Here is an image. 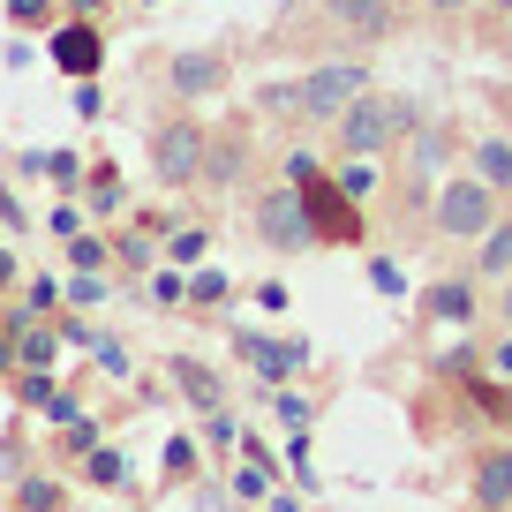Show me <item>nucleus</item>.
I'll return each instance as SVG.
<instances>
[{
  "label": "nucleus",
  "instance_id": "19",
  "mask_svg": "<svg viewBox=\"0 0 512 512\" xmlns=\"http://www.w3.org/2000/svg\"><path fill=\"white\" fill-rule=\"evenodd\" d=\"M98 294H106V279H98V272H76V279H68V302H76V309H91Z\"/></svg>",
  "mask_w": 512,
  "mask_h": 512
},
{
  "label": "nucleus",
  "instance_id": "27",
  "mask_svg": "<svg viewBox=\"0 0 512 512\" xmlns=\"http://www.w3.org/2000/svg\"><path fill=\"white\" fill-rule=\"evenodd\" d=\"M189 294H196V302H219V294H226V279H219V272H196V287H189Z\"/></svg>",
  "mask_w": 512,
  "mask_h": 512
},
{
  "label": "nucleus",
  "instance_id": "22",
  "mask_svg": "<svg viewBox=\"0 0 512 512\" xmlns=\"http://www.w3.org/2000/svg\"><path fill=\"white\" fill-rule=\"evenodd\" d=\"M91 482H121V452H106V445H91Z\"/></svg>",
  "mask_w": 512,
  "mask_h": 512
},
{
  "label": "nucleus",
  "instance_id": "11",
  "mask_svg": "<svg viewBox=\"0 0 512 512\" xmlns=\"http://www.w3.org/2000/svg\"><path fill=\"white\" fill-rule=\"evenodd\" d=\"M241 354L256 362V377H264V384H287L294 369H302V347H279V339H256V332H241Z\"/></svg>",
  "mask_w": 512,
  "mask_h": 512
},
{
  "label": "nucleus",
  "instance_id": "7",
  "mask_svg": "<svg viewBox=\"0 0 512 512\" xmlns=\"http://www.w3.org/2000/svg\"><path fill=\"white\" fill-rule=\"evenodd\" d=\"M324 23H339L347 38H384L392 31V0H317Z\"/></svg>",
  "mask_w": 512,
  "mask_h": 512
},
{
  "label": "nucleus",
  "instance_id": "3",
  "mask_svg": "<svg viewBox=\"0 0 512 512\" xmlns=\"http://www.w3.org/2000/svg\"><path fill=\"white\" fill-rule=\"evenodd\" d=\"M256 234L272 241V249H309L317 241V219H309V196H302V181H287V189H272L264 204H256Z\"/></svg>",
  "mask_w": 512,
  "mask_h": 512
},
{
  "label": "nucleus",
  "instance_id": "32",
  "mask_svg": "<svg viewBox=\"0 0 512 512\" xmlns=\"http://www.w3.org/2000/svg\"><path fill=\"white\" fill-rule=\"evenodd\" d=\"M430 8H460V0H430Z\"/></svg>",
  "mask_w": 512,
  "mask_h": 512
},
{
  "label": "nucleus",
  "instance_id": "24",
  "mask_svg": "<svg viewBox=\"0 0 512 512\" xmlns=\"http://www.w3.org/2000/svg\"><path fill=\"white\" fill-rule=\"evenodd\" d=\"M16 392H23V400H31V407H46V400H53V377H46V369H31V377H23Z\"/></svg>",
  "mask_w": 512,
  "mask_h": 512
},
{
  "label": "nucleus",
  "instance_id": "20",
  "mask_svg": "<svg viewBox=\"0 0 512 512\" xmlns=\"http://www.w3.org/2000/svg\"><path fill=\"white\" fill-rule=\"evenodd\" d=\"M369 287H377V294H407V279H400V264H384V256H377V264H369Z\"/></svg>",
  "mask_w": 512,
  "mask_h": 512
},
{
  "label": "nucleus",
  "instance_id": "23",
  "mask_svg": "<svg viewBox=\"0 0 512 512\" xmlns=\"http://www.w3.org/2000/svg\"><path fill=\"white\" fill-rule=\"evenodd\" d=\"M53 0H8V23H46Z\"/></svg>",
  "mask_w": 512,
  "mask_h": 512
},
{
  "label": "nucleus",
  "instance_id": "28",
  "mask_svg": "<svg viewBox=\"0 0 512 512\" xmlns=\"http://www.w3.org/2000/svg\"><path fill=\"white\" fill-rule=\"evenodd\" d=\"M339 189H347V196H369V166H362V159H354V166H347V174H339Z\"/></svg>",
  "mask_w": 512,
  "mask_h": 512
},
{
  "label": "nucleus",
  "instance_id": "15",
  "mask_svg": "<svg viewBox=\"0 0 512 512\" xmlns=\"http://www.w3.org/2000/svg\"><path fill=\"white\" fill-rule=\"evenodd\" d=\"M174 377H181V392H189L196 407H211V400H219V384H211V369H196V362H174Z\"/></svg>",
  "mask_w": 512,
  "mask_h": 512
},
{
  "label": "nucleus",
  "instance_id": "30",
  "mask_svg": "<svg viewBox=\"0 0 512 512\" xmlns=\"http://www.w3.org/2000/svg\"><path fill=\"white\" fill-rule=\"evenodd\" d=\"M8 279H16V256H8V249H0V287H8Z\"/></svg>",
  "mask_w": 512,
  "mask_h": 512
},
{
  "label": "nucleus",
  "instance_id": "4",
  "mask_svg": "<svg viewBox=\"0 0 512 512\" xmlns=\"http://www.w3.org/2000/svg\"><path fill=\"white\" fill-rule=\"evenodd\" d=\"M497 226V189L482 174L467 181H445V196H437V234H490Z\"/></svg>",
  "mask_w": 512,
  "mask_h": 512
},
{
  "label": "nucleus",
  "instance_id": "21",
  "mask_svg": "<svg viewBox=\"0 0 512 512\" xmlns=\"http://www.w3.org/2000/svg\"><path fill=\"white\" fill-rule=\"evenodd\" d=\"M241 174V144H219L211 151V181H234Z\"/></svg>",
  "mask_w": 512,
  "mask_h": 512
},
{
  "label": "nucleus",
  "instance_id": "17",
  "mask_svg": "<svg viewBox=\"0 0 512 512\" xmlns=\"http://www.w3.org/2000/svg\"><path fill=\"white\" fill-rule=\"evenodd\" d=\"M23 512H61V490H53L46 475H31L23 482Z\"/></svg>",
  "mask_w": 512,
  "mask_h": 512
},
{
  "label": "nucleus",
  "instance_id": "12",
  "mask_svg": "<svg viewBox=\"0 0 512 512\" xmlns=\"http://www.w3.org/2000/svg\"><path fill=\"white\" fill-rule=\"evenodd\" d=\"M430 317H437V324H467V317H475L467 279H437V287H430Z\"/></svg>",
  "mask_w": 512,
  "mask_h": 512
},
{
  "label": "nucleus",
  "instance_id": "25",
  "mask_svg": "<svg viewBox=\"0 0 512 512\" xmlns=\"http://www.w3.org/2000/svg\"><path fill=\"white\" fill-rule=\"evenodd\" d=\"M91 196H98V211H121V181H113V174H98Z\"/></svg>",
  "mask_w": 512,
  "mask_h": 512
},
{
  "label": "nucleus",
  "instance_id": "6",
  "mask_svg": "<svg viewBox=\"0 0 512 512\" xmlns=\"http://www.w3.org/2000/svg\"><path fill=\"white\" fill-rule=\"evenodd\" d=\"M151 166H159V181H189L196 166H204V136H196L189 121H174V128H159V144H151Z\"/></svg>",
  "mask_w": 512,
  "mask_h": 512
},
{
  "label": "nucleus",
  "instance_id": "29",
  "mask_svg": "<svg viewBox=\"0 0 512 512\" xmlns=\"http://www.w3.org/2000/svg\"><path fill=\"white\" fill-rule=\"evenodd\" d=\"M189 256H204V234H196V226H189V234H174V264H189Z\"/></svg>",
  "mask_w": 512,
  "mask_h": 512
},
{
  "label": "nucleus",
  "instance_id": "26",
  "mask_svg": "<svg viewBox=\"0 0 512 512\" xmlns=\"http://www.w3.org/2000/svg\"><path fill=\"white\" fill-rule=\"evenodd\" d=\"M46 415H53V422H76L83 407H76V392H53V400H46Z\"/></svg>",
  "mask_w": 512,
  "mask_h": 512
},
{
  "label": "nucleus",
  "instance_id": "9",
  "mask_svg": "<svg viewBox=\"0 0 512 512\" xmlns=\"http://www.w3.org/2000/svg\"><path fill=\"white\" fill-rule=\"evenodd\" d=\"M166 76H174L181 98H211V91L226 83V61H219V53H174V68H166Z\"/></svg>",
  "mask_w": 512,
  "mask_h": 512
},
{
  "label": "nucleus",
  "instance_id": "31",
  "mask_svg": "<svg viewBox=\"0 0 512 512\" xmlns=\"http://www.w3.org/2000/svg\"><path fill=\"white\" fill-rule=\"evenodd\" d=\"M505 324H512V279H505Z\"/></svg>",
  "mask_w": 512,
  "mask_h": 512
},
{
  "label": "nucleus",
  "instance_id": "34",
  "mask_svg": "<svg viewBox=\"0 0 512 512\" xmlns=\"http://www.w3.org/2000/svg\"><path fill=\"white\" fill-rule=\"evenodd\" d=\"M0 362H8V354H0Z\"/></svg>",
  "mask_w": 512,
  "mask_h": 512
},
{
  "label": "nucleus",
  "instance_id": "2",
  "mask_svg": "<svg viewBox=\"0 0 512 512\" xmlns=\"http://www.w3.org/2000/svg\"><path fill=\"white\" fill-rule=\"evenodd\" d=\"M362 91H369L362 61H324V68H309V76L294 83V113H309V121H339Z\"/></svg>",
  "mask_w": 512,
  "mask_h": 512
},
{
  "label": "nucleus",
  "instance_id": "10",
  "mask_svg": "<svg viewBox=\"0 0 512 512\" xmlns=\"http://www.w3.org/2000/svg\"><path fill=\"white\" fill-rule=\"evenodd\" d=\"M475 505L482 512H505L512 505V445H497L490 460L475 467Z\"/></svg>",
  "mask_w": 512,
  "mask_h": 512
},
{
  "label": "nucleus",
  "instance_id": "5",
  "mask_svg": "<svg viewBox=\"0 0 512 512\" xmlns=\"http://www.w3.org/2000/svg\"><path fill=\"white\" fill-rule=\"evenodd\" d=\"M309 196V219H317V241H362V211L347 204V189H332V181H302Z\"/></svg>",
  "mask_w": 512,
  "mask_h": 512
},
{
  "label": "nucleus",
  "instance_id": "1",
  "mask_svg": "<svg viewBox=\"0 0 512 512\" xmlns=\"http://www.w3.org/2000/svg\"><path fill=\"white\" fill-rule=\"evenodd\" d=\"M407 121H415V106H407V98L362 91L347 113H339V151H347V159H369V151H384V144H392V136H400Z\"/></svg>",
  "mask_w": 512,
  "mask_h": 512
},
{
  "label": "nucleus",
  "instance_id": "16",
  "mask_svg": "<svg viewBox=\"0 0 512 512\" xmlns=\"http://www.w3.org/2000/svg\"><path fill=\"white\" fill-rule=\"evenodd\" d=\"M68 264H76V272H98V264H106V241H91V234H68Z\"/></svg>",
  "mask_w": 512,
  "mask_h": 512
},
{
  "label": "nucleus",
  "instance_id": "18",
  "mask_svg": "<svg viewBox=\"0 0 512 512\" xmlns=\"http://www.w3.org/2000/svg\"><path fill=\"white\" fill-rule=\"evenodd\" d=\"M437 166H445V136H415V174H437Z\"/></svg>",
  "mask_w": 512,
  "mask_h": 512
},
{
  "label": "nucleus",
  "instance_id": "14",
  "mask_svg": "<svg viewBox=\"0 0 512 512\" xmlns=\"http://www.w3.org/2000/svg\"><path fill=\"white\" fill-rule=\"evenodd\" d=\"M482 272L512 279V226H490V234H482Z\"/></svg>",
  "mask_w": 512,
  "mask_h": 512
},
{
  "label": "nucleus",
  "instance_id": "13",
  "mask_svg": "<svg viewBox=\"0 0 512 512\" xmlns=\"http://www.w3.org/2000/svg\"><path fill=\"white\" fill-rule=\"evenodd\" d=\"M475 174L490 181V189H512V144H505V136H490V144H475Z\"/></svg>",
  "mask_w": 512,
  "mask_h": 512
},
{
  "label": "nucleus",
  "instance_id": "8",
  "mask_svg": "<svg viewBox=\"0 0 512 512\" xmlns=\"http://www.w3.org/2000/svg\"><path fill=\"white\" fill-rule=\"evenodd\" d=\"M98 53H106V38L91 31V23H61V31H53V61L68 68V76H98Z\"/></svg>",
  "mask_w": 512,
  "mask_h": 512
},
{
  "label": "nucleus",
  "instance_id": "33",
  "mask_svg": "<svg viewBox=\"0 0 512 512\" xmlns=\"http://www.w3.org/2000/svg\"><path fill=\"white\" fill-rule=\"evenodd\" d=\"M497 8H512V0H497Z\"/></svg>",
  "mask_w": 512,
  "mask_h": 512
}]
</instances>
